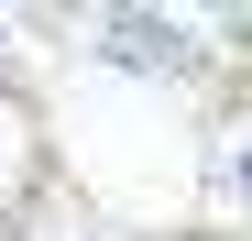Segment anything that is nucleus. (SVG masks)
I'll return each instance as SVG.
<instances>
[{
  "label": "nucleus",
  "instance_id": "1",
  "mask_svg": "<svg viewBox=\"0 0 252 241\" xmlns=\"http://www.w3.org/2000/svg\"><path fill=\"white\" fill-rule=\"evenodd\" d=\"M110 66H132V77H187L197 66V33L187 22H164V11H110Z\"/></svg>",
  "mask_w": 252,
  "mask_h": 241
},
{
  "label": "nucleus",
  "instance_id": "2",
  "mask_svg": "<svg viewBox=\"0 0 252 241\" xmlns=\"http://www.w3.org/2000/svg\"><path fill=\"white\" fill-rule=\"evenodd\" d=\"M230 186H241V209H252V132L230 143Z\"/></svg>",
  "mask_w": 252,
  "mask_h": 241
}]
</instances>
